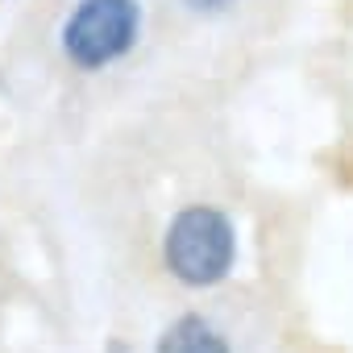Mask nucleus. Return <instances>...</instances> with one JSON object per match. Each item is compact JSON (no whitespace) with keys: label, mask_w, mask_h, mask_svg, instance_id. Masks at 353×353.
<instances>
[{"label":"nucleus","mask_w":353,"mask_h":353,"mask_svg":"<svg viewBox=\"0 0 353 353\" xmlns=\"http://www.w3.org/2000/svg\"><path fill=\"white\" fill-rule=\"evenodd\" d=\"M166 270L188 287H212L233 270L237 258V233L225 212L208 204H192L170 221L162 241Z\"/></svg>","instance_id":"1"},{"label":"nucleus","mask_w":353,"mask_h":353,"mask_svg":"<svg viewBox=\"0 0 353 353\" xmlns=\"http://www.w3.org/2000/svg\"><path fill=\"white\" fill-rule=\"evenodd\" d=\"M141 13L133 0H79V9L63 26V50L75 67L96 71L129 54L137 42Z\"/></svg>","instance_id":"2"},{"label":"nucleus","mask_w":353,"mask_h":353,"mask_svg":"<svg viewBox=\"0 0 353 353\" xmlns=\"http://www.w3.org/2000/svg\"><path fill=\"white\" fill-rule=\"evenodd\" d=\"M154 353H233L225 332L204 316H179L154 345Z\"/></svg>","instance_id":"3"},{"label":"nucleus","mask_w":353,"mask_h":353,"mask_svg":"<svg viewBox=\"0 0 353 353\" xmlns=\"http://www.w3.org/2000/svg\"><path fill=\"white\" fill-rule=\"evenodd\" d=\"M229 5H237V0H188V9L196 13H225Z\"/></svg>","instance_id":"4"}]
</instances>
